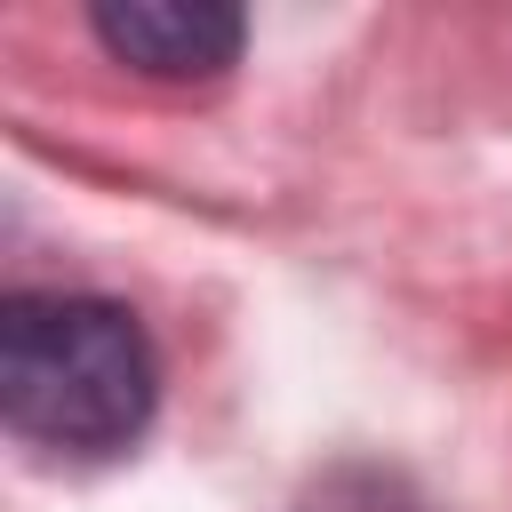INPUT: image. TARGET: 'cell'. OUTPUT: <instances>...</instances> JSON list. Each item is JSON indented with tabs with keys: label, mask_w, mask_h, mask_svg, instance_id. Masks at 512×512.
<instances>
[{
	"label": "cell",
	"mask_w": 512,
	"mask_h": 512,
	"mask_svg": "<svg viewBox=\"0 0 512 512\" xmlns=\"http://www.w3.org/2000/svg\"><path fill=\"white\" fill-rule=\"evenodd\" d=\"M288 512H416V496H408V480H392V472H376V464H336V472H320Z\"/></svg>",
	"instance_id": "obj_3"
},
{
	"label": "cell",
	"mask_w": 512,
	"mask_h": 512,
	"mask_svg": "<svg viewBox=\"0 0 512 512\" xmlns=\"http://www.w3.org/2000/svg\"><path fill=\"white\" fill-rule=\"evenodd\" d=\"M96 40L152 80H216L240 56V8L224 0H104Z\"/></svg>",
	"instance_id": "obj_2"
},
{
	"label": "cell",
	"mask_w": 512,
	"mask_h": 512,
	"mask_svg": "<svg viewBox=\"0 0 512 512\" xmlns=\"http://www.w3.org/2000/svg\"><path fill=\"white\" fill-rule=\"evenodd\" d=\"M160 360L128 304L8 296L0 304V424L56 456H112L152 424Z\"/></svg>",
	"instance_id": "obj_1"
}]
</instances>
